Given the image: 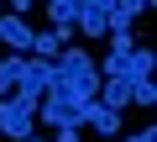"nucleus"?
I'll return each instance as SVG.
<instances>
[{"label": "nucleus", "mask_w": 157, "mask_h": 142, "mask_svg": "<svg viewBox=\"0 0 157 142\" xmlns=\"http://www.w3.org/2000/svg\"><path fill=\"white\" fill-rule=\"evenodd\" d=\"M37 100H42V95H26V90H16V95H6V100H0V132H6L11 142H26V137H32Z\"/></svg>", "instance_id": "f257e3e1"}, {"label": "nucleus", "mask_w": 157, "mask_h": 142, "mask_svg": "<svg viewBox=\"0 0 157 142\" xmlns=\"http://www.w3.org/2000/svg\"><path fill=\"white\" fill-rule=\"evenodd\" d=\"M37 116H42V126H58V132H78L84 126V105L68 100V95H58V90H47L37 100Z\"/></svg>", "instance_id": "f03ea898"}, {"label": "nucleus", "mask_w": 157, "mask_h": 142, "mask_svg": "<svg viewBox=\"0 0 157 142\" xmlns=\"http://www.w3.org/2000/svg\"><path fill=\"white\" fill-rule=\"evenodd\" d=\"M78 32L105 37L110 32V0H78Z\"/></svg>", "instance_id": "7ed1b4c3"}, {"label": "nucleus", "mask_w": 157, "mask_h": 142, "mask_svg": "<svg viewBox=\"0 0 157 142\" xmlns=\"http://www.w3.org/2000/svg\"><path fill=\"white\" fill-rule=\"evenodd\" d=\"M0 42H11V53L21 58V53L32 47V26H26L21 16H11V11H6V16H0Z\"/></svg>", "instance_id": "20e7f679"}, {"label": "nucleus", "mask_w": 157, "mask_h": 142, "mask_svg": "<svg viewBox=\"0 0 157 142\" xmlns=\"http://www.w3.org/2000/svg\"><path fill=\"white\" fill-rule=\"evenodd\" d=\"M47 21H52V32H73L78 26V0H47Z\"/></svg>", "instance_id": "39448f33"}, {"label": "nucleus", "mask_w": 157, "mask_h": 142, "mask_svg": "<svg viewBox=\"0 0 157 142\" xmlns=\"http://www.w3.org/2000/svg\"><path fill=\"white\" fill-rule=\"evenodd\" d=\"M94 100L121 116V105H131V84H126V79H100V95H94Z\"/></svg>", "instance_id": "423d86ee"}, {"label": "nucleus", "mask_w": 157, "mask_h": 142, "mask_svg": "<svg viewBox=\"0 0 157 142\" xmlns=\"http://www.w3.org/2000/svg\"><path fill=\"white\" fill-rule=\"evenodd\" d=\"M84 126H94L100 137H115V132H121V116H115V111H105L100 100H89V105H84Z\"/></svg>", "instance_id": "0eeeda50"}, {"label": "nucleus", "mask_w": 157, "mask_h": 142, "mask_svg": "<svg viewBox=\"0 0 157 142\" xmlns=\"http://www.w3.org/2000/svg\"><path fill=\"white\" fill-rule=\"evenodd\" d=\"M63 42H68V37H63V32H52V26H47V32H32V53H37L42 63H58Z\"/></svg>", "instance_id": "6e6552de"}, {"label": "nucleus", "mask_w": 157, "mask_h": 142, "mask_svg": "<svg viewBox=\"0 0 157 142\" xmlns=\"http://www.w3.org/2000/svg\"><path fill=\"white\" fill-rule=\"evenodd\" d=\"M147 6H141V0H115V6H110V32H131V21L141 16ZM105 32V37H110Z\"/></svg>", "instance_id": "1a4fd4ad"}, {"label": "nucleus", "mask_w": 157, "mask_h": 142, "mask_svg": "<svg viewBox=\"0 0 157 142\" xmlns=\"http://www.w3.org/2000/svg\"><path fill=\"white\" fill-rule=\"evenodd\" d=\"M21 68H26V58H0V100H6V95H16L21 90Z\"/></svg>", "instance_id": "9d476101"}, {"label": "nucleus", "mask_w": 157, "mask_h": 142, "mask_svg": "<svg viewBox=\"0 0 157 142\" xmlns=\"http://www.w3.org/2000/svg\"><path fill=\"white\" fill-rule=\"evenodd\" d=\"M131 100H136V105H152V100H157V84H152V79L131 84Z\"/></svg>", "instance_id": "9b49d317"}, {"label": "nucleus", "mask_w": 157, "mask_h": 142, "mask_svg": "<svg viewBox=\"0 0 157 142\" xmlns=\"http://www.w3.org/2000/svg\"><path fill=\"white\" fill-rule=\"evenodd\" d=\"M126 142H157V137H152V132H136V137H126Z\"/></svg>", "instance_id": "f8f14e48"}, {"label": "nucleus", "mask_w": 157, "mask_h": 142, "mask_svg": "<svg viewBox=\"0 0 157 142\" xmlns=\"http://www.w3.org/2000/svg\"><path fill=\"white\" fill-rule=\"evenodd\" d=\"M52 142H78V132H58V137H52Z\"/></svg>", "instance_id": "ddd939ff"}, {"label": "nucleus", "mask_w": 157, "mask_h": 142, "mask_svg": "<svg viewBox=\"0 0 157 142\" xmlns=\"http://www.w3.org/2000/svg\"><path fill=\"white\" fill-rule=\"evenodd\" d=\"M26 142H47V137H26Z\"/></svg>", "instance_id": "4468645a"}]
</instances>
